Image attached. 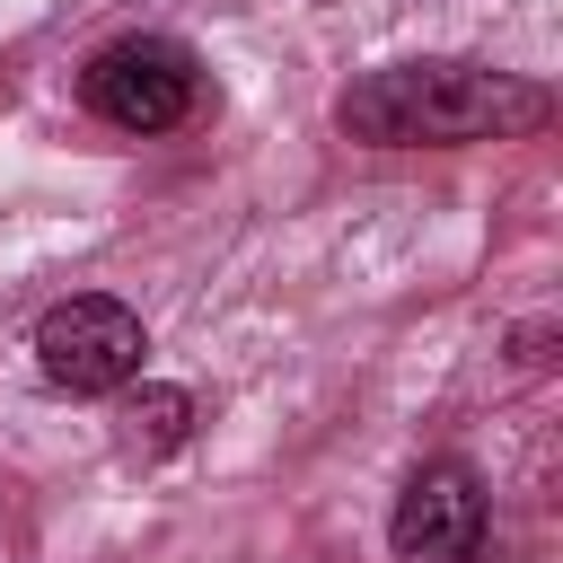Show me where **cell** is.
I'll return each instance as SVG.
<instances>
[{"label": "cell", "mask_w": 563, "mask_h": 563, "mask_svg": "<svg viewBox=\"0 0 563 563\" xmlns=\"http://www.w3.org/2000/svg\"><path fill=\"white\" fill-rule=\"evenodd\" d=\"M194 422H202V405L185 387H167V378H132L123 387V449L132 457H176L194 440Z\"/></svg>", "instance_id": "cell-5"}, {"label": "cell", "mask_w": 563, "mask_h": 563, "mask_svg": "<svg viewBox=\"0 0 563 563\" xmlns=\"http://www.w3.org/2000/svg\"><path fill=\"white\" fill-rule=\"evenodd\" d=\"M79 106L97 123H114V132H141V141L150 132H176L202 106V62L176 35H114L79 70Z\"/></svg>", "instance_id": "cell-2"}, {"label": "cell", "mask_w": 563, "mask_h": 563, "mask_svg": "<svg viewBox=\"0 0 563 563\" xmlns=\"http://www.w3.org/2000/svg\"><path fill=\"white\" fill-rule=\"evenodd\" d=\"M396 563H475L484 554V484L457 457H431L405 475L396 519H387Z\"/></svg>", "instance_id": "cell-4"}, {"label": "cell", "mask_w": 563, "mask_h": 563, "mask_svg": "<svg viewBox=\"0 0 563 563\" xmlns=\"http://www.w3.org/2000/svg\"><path fill=\"white\" fill-rule=\"evenodd\" d=\"M510 352H519V369H537V361H545V325H519V334H510Z\"/></svg>", "instance_id": "cell-6"}, {"label": "cell", "mask_w": 563, "mask_h": 563, "mask_svg": "<svg viewBox=\"0 0 563 563\" xmlns=\"http://www.w3.org/2000/svg\"><path fill=\"white\" fill-rule=\"evenodd\" d=\"M334 123L369 150H457V141H519L554 123V88L493 70V62H387L334 97Z\"/></svg>", "instance_id": "cell-1"}, {"label": "cell", "mask_w": 563, "mask_h": 563, "mask_svg": "<svg viewBox=\"0 0 563 563\" xmlns=\"http://www.w3.org/2000/svg\"><path fill=\"white\" fill-rule=\"evenodd\" d=\"M317 9H334V0H317Z\"/></svg>", "instance_id": "cell-7"}, {"label": "cell", "mask_w": 563, "mask_h": 563, "mask_svg": "<svg viewBox=\"0 0 563 563\" xmlns=\"http://www.w3.org/2000/svg\"><path fill=\"white\" fill-rule=\"evenodd\" d=\"M141 352H150L141 317L123 299H106V290H70V299H53L35 317V369L62 396H123L141 378Z\"/></svg>", "instance_id": "cell-3"}]
</instances>
